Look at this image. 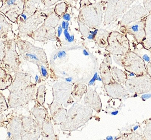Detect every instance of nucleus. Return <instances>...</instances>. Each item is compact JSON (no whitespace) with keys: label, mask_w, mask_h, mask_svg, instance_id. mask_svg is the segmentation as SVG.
Instances as JSON below:
<instances>
[{"label":"nucleus","mask_w":151,"mask_h":140,"mask_svg":"<svg viewBox=\"0 0 151 140\" xmlns=\"http://www.w3.org/2000/svg\"><path fill=\"white\" fill-rule=\"evenodd\" d=\"M62 18L63 19L66 21H71V15L68 13H65L63 14Z\"/></svg>","instance_id":"nucleus-11"},{"label":"nucleus","mask_w":151,"mask_h":140,"mask_svg":"<svg viewBox=\"0 0 151 140\" xmlns=\"http://www.w3.org/2000/svg\"><path fill=\"white\" fill-rule=\"evenodd\" d=\"M74 41V36L73 35L71 36V38L68 39V43H72Z\"/></svg>","instance_id":"nucleus-20"},{"label":"nucleus","mask_w":151,"mask_h":140,"mask_svg":"<svg viewBox=\"0 0 151 140\" xmlns=\"http://www.w3.org/2000/svg\"><path fill=\"white\" fill-rule=\"evenodd\" d=\"M125 86L132 94H142L151 92V79L147 75L136 76L127 79Z\"/></svg>","instance_id":"nucleus-3"},{"label":"nucleus","mask_w":151,"mask_h":140,"mask_svg":"<svg viewBox=\"0 0 151 140\" xmlns=\"http://www.w3.org/2000/svg\"><path fill=\"white\" fill-rule=\"evenodd\" d=\"M98 73H95L94 75V76H93V77L92 79L90 81V82H89V84H88V85H89V86H91V85H93V84H94V82H95V80H96V78L98 77Z\"/></svg>","instance_id":"nucleus-12"},{"label":"nucleus","mask_w":151,"mask_h":140,"mask_svg":"<svg viewBox=\"0 0 151 140\" xmlns=\"http://www.w3.org/2000/svg\"><path fill=\"white\" fill-rule=\"evenodd\" d=\"M41 70L42 75L44 77H46L47 75V72L46 70V68L44 67L43 66H41Z\"/></svg>","instance_id":"nucleus-10"},{"label":"nucleus","mask_w":151,"mask_h":140,"mask_svg":"<svg viewBox=\"0 0 151 140\" xmlns=\"http://www.w3.org/2000/svg\"><path fill=\"white\" fill-rule=\"evenodd\" d=\"M58 57V55H55L54 56V60H55V59H56Z\"/></svg>","instance_id":"nucleus-30"},{"label":"nucleus","mask_w":151,"mask_h":140,"mask_svg":"<svg viewBox=\"0 0 151 140\" xmlns=\"http://www.w3.org/2000/svg\"><path fill=\"white\" fill-rule=\"evenodd\" d=\"M62 1V0H50V3L49 6L52 5L54 3H56L57 1Z\"/></svg>","instance_id":"nucleus-18"},{"label":"nucleus","mask_w":151,"mask_h":140,"mask_svg":"<svg viewBox=\"0 0 151 140\" xmlns=\"http://www.w3.org/2000/svg\"><path fill=\"white\" fill-rule=\"evenodd\" d=\"M146 66L147 75L149 76V77L151 79V60L147 63Z\"/></svg>","instance_id":"nucleus-8"},{"label":"nucleus","mask_w":151,"mask_h":140,"mask_svg":"<svg viewBox=\"0 0 151 140\" xmlns=\"http://www.w3.org/2000/svg\"><path fill=\"white\" fill-rule=\"evenodd\" d=\"M63 29L62 28V26H59L58 27V37L61 36V34L62 33V32H63Z\"/></svg>","instance_id":"nucleus-16"},{"label":"nucleus","mask_w":151,"mask_h":140,"mask_svg":"<svg viewBox=\"0 0 151 140\" xmlns=\"http://www.w3.org/2000/svg\"><path fill=\"white\" fill-rule=\"evenodd\" d=\"M109 46L106 49L111 53L116 55L124 56L130 51L129 39L124 34L117 31L112 32L108 38Z\"/></svg>","instance_id":"nucleus-2"},{"label":"nucleus","mask_w":151,"mask_h":140,"mask_svg":"<svg viewBox=\"0 0 151 140\" xmlns=\"http://www.w3.org/2000/svg\"><path fill=\"white\" fill-rule=\"evenodd\" d=\"M26 55L29 57L31 59H34V60H36V61H39V59L37 58V55H34V54H27Z\"/></svg>","instance_id":"nucleus-13"},{"label":"nucleus","mask_w":151,"mask_h":140,"mask_svg":"<svg viewBox=\"0 0 151 140\" xmlns=\"http://www.w3.org/2000/svg\"><path fill=\"white\" fill-rule=\"evenodd\" d=\"M149 137H148V138H149Z\"/></svg>","instance_id":"nucleus-33"},{"label":"nucleus","mask_w":151,"mask_h":140,"mask_svg":"<svg viewBox=\"0 0 151 140\" xmlns=\"http://www.w3.org/2000/svg\"><path fill=\"white\" fill-rule=\"evenodd\" d=\"M145 17L137 21L131 22L125 26H122L120 31L124 34H127L133 37L137 43L142 44L146 36Z\"/></svg>","instance_id":"nucleus-4"},{"label":"nucleus","mask_w":151,"mask_h":140,"mask_svg":"<svg viewBox=\"0 0 151 140\" xmlns=\"http://www.w3.org/2000/svg\"><path fill=\"white\" fill-rule=\"evenodd\" d=\"M68 26H69V23H68V21H66L65 29H68Z\"/></svg>","instance_id":"nucleus-25"},{"label":"nucleus","mask_w":151,"mask_h":140,"mask_svg":"<svg viewBox=\"0 0 151 140\" xmlns=\"http://www.w3.org/2000/svg\"><path fill=\"white\" fill-rule=\"evenodd\" d=\"M66 55V52L65 51H60L58 53V58H61L64 57Z\"/></svg>","instance_id":"nucleus-14"},{"label":"nucleus","mask_w":151,"mask_h":140,"mask_svg":"<svg viewBox=\"0 0 151 140\" xmlns=\"http://www.w3.org/2000/svg\"><path fill=\"white\" fill-rule=\"evenodd\" d=\"M64 35V36H65V39L66 41H68L69 39L71 38V36L69 34V33L68 32V29H65L63 31Z\"/></svg>","instance_id":"nucleus-9"},{"label":"nucleus","mask_w":151,"mask_h":140,"mask_svg":"<svg viewBox=\"0 0 151 140\" xmlns=\"http://www.w3.org/2000/svg\"><path fill=\"white\" fill-rule=\"evenodd\" d=\"M150 51H151V49H150Z\"/></svg>","instance_id":"nucleus-32"},{"label":"nucleus","mask_w":151,"mask_h":140,"mask_svg":"<svg viewBox=\"0 0 151 140\" xmlns=\"http://www.w3.org/2000/svg\"><path fill=\"white\" fill-rule=\"evenodd\" d=\"M145 22L146 36L142 44L145 48L150 49L151 48V14L145 17Z\"/></svg>","instance_id":"nucleus-5"},{"label":"nucleus","mask_w":151,"mask_h":140,"mask_svg":"<svg viewBox=\"0 0 151 140\" xmlns=\"http://www.w3.org/2000/svg\"><path fill=\"white\" fill-rule=\"evenodd\" d=\"M35 79V81H36V82H37V81H38V80H39V76H38L37 75H36Z\"/></svg>","instance_id":"nucleus-28"},{"label":"nucleus","mask_w":151,"mask_h":140,"mask_svg":"<svg viewBox=\"0 0 151 140\" xmlns=\"http://www.w3.org/2000/svg\"><path fill=\"white\" fill-rule=\"evenodd\" d=\"M151 97V94H142L141 96V98L143 100H145L146 99H149Z\"/></svg>","instance_id":"nucleus-15"},{"label":"nucleus","mask_w":151,"mask_h":140,"mask_svg":"<svg viewBox=\"0 0 151 140\" xmlns=\"http://www.w3.org/2000/svg\"><path fill=\"white\" fill-rule=\"evenodd\" d=\"M117 114H118V111H115V112H113L111 114L112 115H116Z\"/></svg>","instance_id":"nucleus-27"},{"label":"nucleus","mask_w":151,"mask_h":140,"mask_svg":"<svg viewBox=\"0 0 151 140\" xmlns=\"http://www.w3.org/2000/svg\"><path fill=\"white\" fill-rule=\"evenodd\" d=\"M134 52L139 56L144 61L147 63L151 61V53L150 49H146L142 44L137 43L135 46H134Z\"/></svg>","instance_id":"nucleus-6"},{"label":"nucleus","mask_w":151,"mask_h":140,"mask_svg":"<svg viewBox=\"0 0 151 140\" xmlns=\"http://www.w3.org/2000/svg\"><path fill=\"white\" fill-rule=\"evenodd\" d=\"M61 26L62 27V28L63 29H65L66 28V21H63L62 22V24H61Z\"/></svg>","instance_id":"nucleus-19"},{"label":"nucleus","mask_w":151,"mask_h":140,"mask_svg":"<svg viewBox=\"0 0 151 140\" xmlns=\"http://www.w3.org/2000/svg\"><path fill=\"white\" fill-rule=\"evenodd\" d=\"M96 80H99V81H102V79H101V78L98 76V77L96 78Z\"/></svg>","instance_id":"nucleus-29"},{"label":"nucleus","mask_w":151,"mask_h":140,"mask_svg":"<svg viewBox=\"0 0 151 140\" xmlns=\"http://www.w3.org/2000/svg\"><path fill=\"white\" fill-rule=\"evenodd\" d=\"M21 17H22V18L23 19H24V21H26V20H27V15L25 14L22 13V14H21Z\"/></svg>","instance_id":"nucleus-22"},{"label":"nucleus","mask_w":151,"mask_h":140,"mask_svg":"<svg viewBox=\"0 0 151 140\" xmlns=\"http://www.w3.org/2000/svg\"><path fill=\"white\" fill-rule=\"evenodd\" d=\"M72 78L71 77H68L67 78H66L65 80L66 81H68V82H71L72 81Z\"/></svg>","instance_id":"nucleus-23"},{"label":"nucleus","mask_w":151,"mask_h":140,"mask_svg":"<svg viewBox=\"0 0 151 140\" xmlns=\"http://www.w3.org/2000/svg\"><path fill=\"white\" fill-rule=\"evenodd\" d=\"M83 54L86 56L89 55V54L88 53V51H86V49L83 50Z\"/></svg>","instance_id":"nucleus-24"},{"label":"nucleus","mask_w":151,"mask_h":140,"mask_svg":"<svg viewBox=\"0 0 151 140\" xmlns=\"http://www.w3.org/2000/svg\"><path fill=\"white\" fill-rule=\"evenodd\" d=\"M94 38H95V36L91 34H90L88 37V39H94Z\"/></svg>","instance_id":"nucleus-21"},{"label":"nucleus","mask_w":151,"mask_h":140,"mask_svg":"<svg viewBox=\"0 0 151 140\" xmlns=\"http://www.w3.org/2000/svg\"><path fill=\"white\" fill-rule=\"evenodd\" d=\"M98 29H95L94 31H90V33L91 34H92L93 35H94V36L95 37V36L97 35L98 34Z\"/></svg>","instance_id":"nucleus-17"},{"label":"nucleus","mask_w":151,"mask_h":140,"mask_svg":"<svg viewBox=\"0 0 151 140\" xmlns=\"http://www.w3.org/2000/svg\"><path fill=\"white\" fill-rule=\"evenodd\" d=\"M106 139L109 140H113V138L111 136H108L107 138H106Z\"/></svg>","instance_id":"nucleus-26"},{"label":"nucleus","mask_w":151,"mask_h":140,"mask_svg":"<svg viewBox=\"0 0 151 140\" xmlns=\"http://www.w3.org/2000/svg\"><path fill=\"white\" fill-rule=\"evenodd\" d=\"M7 134V136H8L9 137H10V136H11V133H10V132H8Z\"/></svg>","instance_id":"nucleus-31"},{"label":"nucleus","mask_w":151,"mask_h":140,"mask_svg":"<svg viewBox=\"0 0 151 140\" xmlns=\"http://www.w3.org/2000/svg\"><path fill=\"white\" fill-rule=\"evenodd\" d=\"M112 73L114 76V78L116 79L118 82L121 83H124L127 79V75L125 72L121 70L118 69L116 67L112 68Z\"/></svg>","instance_id":"nucleus-7"},{"label":"nucleus","mask_w":151,"mask_h":140,"mask_svg":"<svg viewBox=\"0 0 151 140\" xmlns=\"http://www.w3.org/2000/svg\"><path fill=\"white\" fill-rule=\"evenodd\" d=\"M122 64L127 71L134 73L136 76L147 75L145 61L133 51H129L123 56Z\"/></svg>","instance_id":"nucleus-1"}]
</instances>
